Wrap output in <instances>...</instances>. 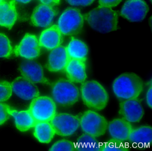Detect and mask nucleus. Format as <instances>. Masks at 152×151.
I'll return each mask as SVG.
<instances>
[{"instance_id":"nucleus-5","label":"nucleus","mask_w":152,"mask_h":151,"mask_svg":"<svg viewBox=\"0 0 152 151\" xmlns=\"http://www.w3.org/2000/svg\"><path fill=\"white\" fill-rule=\"evenodd\" d=\"M84 15L77 8L70 7L63 11L57 26L62 35L73 36L80 32L84 26Z\"/></svg>"},{"instance_id":"nucleus-3","label":"nucleus","mask_w":152,"mask_h":151,"mask_svg":"<svg viewBox=\"0 0 152 151\" xmlns=\"http://www.w3.org/2000/svg\"><path fill=\"white\" fill-rule=\"evenodd\" d=\"M80 91L83 102L90 110L99 112L107 107L109 94L104 87L98 81H85L82 83Z\"/></svg>"},{"instance_id":"nucleus-19","label":"nucleus","mask_w":152,"mask_h":151,"mask_svg":"<svg viewBox=\"0 0 152 151\" xmlns=\"http://www.w3.org/2000/svg\"><path fill=\"white\" fill-rule=\"evenodd\" d=\"M16 3L10 0L0 5V26L10 30L18 18Z\"/></svg>"},{"instance_id":"nucleus-9","label":"nucleus","mask_w":152,"mask_h":151,"mask_svg":"<svg viewBox=\"0 0 152 151\" xmlns=\"http://www.w3.org/2000/svg\"><path fill=\"white\" fill-rule=\"evenodd\" d=\"M50 123L56 134L61 136H71L80 127V117L69 113L56 114Z\"/></svg>"},{"instance_id":"nucleus-13","label":"nucleus","mask_w":152,"mask_h":151,"mask_svg":"<svg viewBox=\"0 0 152 151\" xmlns=\"http://www.w3.org/2000/svg\"><path fill=\"white\" fill-rule=\"evenodd\" d=\"M18 70L23 77L34 83L49 84V81L44 74L40 64L33 60H26L19 65Z\"/></svg>"},{"instance_id":"nucleus-31","label":"nucleus","mask_w":152,"mask_h":151,"mask_svg":"<svg viewBox=\"0 0 152 151\" xmlns=\"http://www.w3.org/2000/svg\"><path fill=\"white\" fill-rule=\"evenodd\" d=\"M148 88L146 92L145 99V102L147 105L151 110L152 107V87L151 79H150V81H148Z\"/></svg>"},{"instance_id":"nucleus-7","label":"nucleus","mask_w":152,"mask_h":151,"mask_svg":"<svg viewBox=\"0 0 152 151\" xmlns=\"http://www.w3.org/2000/svg\"><path fill=\"white\" fill-rule=\"evenodd\" d=\"M149 10L145 0H125L118 12L120 18L129 23H139L146 19Z\"/></svg>"},{"instance_id":"nucleus-23","label":"nucleus","mask_w":152,"mask_h":151,"mask_svg":"<svg viewBox=\"0 0 152 151\" xmlns=\"http://www.w3.org/2000/svg\"><path fill=\"white\" fill-rule=\"evenodd\" d=\"M56 135L50 122H38L34 127V136L42 144H49Z\"/></svg>"},{"instance_id":"nucleus-32","label":"nucleus","mask_w":152,"mask_h":151,"mask_svg":"<svg viewBox=\"0 0 152 151\" xmlns=\"http://www.w3.org/2000/svg\"><path fill=\"white\" fill-rule=\"evenodd\" d=\"M42 4L55 7L60 4L61 0H39Z\"/></svg>"},{"instance_id":"nucleus-8","label":"nucleus","mask_w":152,"mask_h":151,"mask_svg":"<svg viewBox=\"0 0 152 151\" xmlns=\"http://www.w3.org/2000/svg\"><path fill=\"white\" fill-rule=\"evenodd\" d=\"M31 100L28 110L37 123L50 122L56 114V104L52 98L39 96Z\"/></svg>"},{"instance_id":"nucleus-2","label":"nucleus","mask_w":152,"mask_h":151,"mask_svg":"<svg viewBox=\"0 0 152 151\" xmlns=\"http://www.w3.org/2000/svg\"><path fill=\"white\" fill-rule=\"evenodd\" d=\"M143 78L133 72H125L116 76L111 84L112 91L119 101L138 98L145 88Z\"/></svg>"},{"instance_id":"nucleus-28","label":"nucleus","mask_w":152,"mask_h":151,"mask_svg":"<svg viewBox=\"0 0 152 151\" xmlns=\"http://www.w3.org/2000/svg\"><path fill=\"white\" fill-rule=\"evenodd\" d=\"M10 108L8 105L3 103H0V125L6 123L9 119L10 115L9 112Z\"/></svg>"},{"instance_id":"nucleus-17","label":"nucleus","mask_w":152,"mask_h":151,"mask_svg":"<svg viewBox=\"0 0 152 151\" xmlns=\"http://www.w3.org/2000/svg\"><path fill=\"white\" fill-rule=\"evenodd\" d=\"M69 59L66 47L59 46L50 50L48 57L46 67L48 71L53 73L64 71Z\"/></svg>"},{"instance_id":"nucleus-21","label":"nucleus","mask_w":152,"mask_h":151,"mask_svg":"<svg viewBox=\"0 0 152 151\" xmlns=\"http://www.w3.org/2000/svg\"><path fill=\"white\" fill-rule=\"evenodd\" d=\"M69 58L86 62L89 53L88 47L83 41L72 37L66 47Z\"/></svg>"},{"instance_id":"nucleus-27","label":"nucleus","mask_w":152,"mask_h":151,"mask_svg":"<svg viewBox=\"0 0 152 151\" xmlns=\"http://www.w3.org/2000/svg\"><path fill=\"white\" fill-rule=\"evenodd\" d=\"M66 2L72 7L85 8L92 5L95 0H65Z\"/></svg>"},{"instance_id":"nucleus-6","label":"nucleus","mask_w":152,"mask_h":151,"mask_svg":"<svg viewBox=\"0 0 152 151\" xmlns=\"http://www.w3.org/2000/svg\"><path fill=\"white\" fill-rule=\"evenodd\" d=\"M80 123L84 134L96 139L107 131L108 121L96 111L89 109L83 112L80 117Z\"/></svg>"},{"instance_id":"nucleus-18","label":"nucleus","mask_w":152,"mask_h":151,"mask_svg":"<svg viewBox=\"0 0 152 151\" xmlns=\"http://www.w3.org/2000/svg\"><path fill=\"white\" fill-rule=\"evenodd\" d=\"M64 71L67 79L74 83L82 84L87 80L86 62L69 58Z\"/></svg>"},{"instance_id":"nucleus-12","label":"nucleus","mask_w":152,"mask_h":151,"mask_svg":"<svg viewBox=\"0 0 152 151\" xmlns=\"http://www.w3.org/2000/svg\"><path fill=\"white\" fill-rule=\"evenodd\" d=\"M133 128L132 123L120 117L114 118L108 122L107 131L111 139L117 144H124L128 141Z\"/></svg>"},{"instance_id":"nucleus-34","label":"nucleus","mask_w":152,"mask_h":151,"mask_svg":"<svg viewBox=\"0 0 152 151\" xmlns=\"http://www.w3.org/2000/svg\"><path fill=\"white\" fill-rule=\"evenodd\" d=\"M10 1V0H0V5L3 4V3L8 2V1Z\"/></svg>"},{"instance_id":"nucleus-35","label":"nucleus","mask_w":152,"mask_h":151,"mask_svg":"<svg viewBox=\"0 0 152 151\" xmlns=\"http://www.w3.org/2000/svg\"><path fill=\"white\" fill-rule=\"evenodd\" d=\"M149 1V2H150V4H152V0H148Z\"/></svg>"},{"instance_id":"nucleus-11","label":"nucleus","mask_w":152,"mask_h":151,"mask_svg":"<svg viewBox=\"0 0 152 151\" xmlns=\"http://www.w3.org/2000/svg\"><path fill=\"white\" fill-rule=\"evenodd\" d=\"M41 47L36 35L27 33L15 46L14 52L16 56L26 60H33L40 55Z\"/></svg>"},{"instance_id":"nucleus-10","label":"nucleus","mask_w":152,"mask_h":151,"mask_svg":"<svg viewBox=\"0 0 152 151\" xmlns=\"http://www.w3.org/2000/svg\"><path fill=\"white\" fill-rule=\"evenodd\" d=\"M117 113L121 118L131 123H139L144 118L145 110L138 98L120 101Z\"/></svg>"},{"instance_id":"nucleus-29","label":"nucleus","mask_w":152,"mask_h":151,"mask_svg":"<svg viewBox=\"0 0 152 151\" xmlns=\"http://www.w3.org/2000/svg\"><path fill=\"white\" fill-rule=\"evenodd\" d=\"M97 140L96 138L84 133L77 139L76 143L77 144L79 143L80 144H83V146H82V148L83 149L84 147V144H86V145L88 147V146H89L90 144L91 146H92V144L96 145L97 144Z\"/></svg>"},{"instance_id":"nucleus-25","label":"nucleus","mask_w":152,"mask_h":151,"mask_svg":"<svg viewBox=\"0 0 152 151\" xmlns=\"http://www.w3.org/2000/svg\"><path fill=\"white\" fill-rule=\"evenodd\" d=\"M74 143L66 139H62L54 143L49 149L51 151H75Z\"/></svg>"},{"instance_id":"nucleus-24","label":"nucleus","mask_w":152,"mask_h":151,"mask_svg":"<svg viewBox=\"0 0 152 151\" xmlns=\"http://www.w3.org/2000/svg\"><path fill=\"white\" fill-rule=\"evenodd\" d=\"M13 52L10 40L6 34L0 33V58H9Z\"/></svg>"},{"instance_id":"nucleus-22","label":"nucleus","mask_w":152,"mask_h":151,"mask_svg":"<svg viewBox=\"0 0 152 151\" xmlns=\"http://www.w3.org/2000/svg\"><path fill=\"white\" fill-rule=\"evenodd\" d=\"M152 128L151 125H143L133 128L127 142L137 145L138 143L146 145L148 148L152 143Z\"/></svg>"},{"instance_id":"nucleus-4","label":"nucleus","mask_w":152,"mask_h":151,"mask_svg":"<svg viewBox=\"0 0 152 151\" xmlns=\"http://www.w3.org/2000/svg\"><path fill=\"white\" fill-rule=\"evenodd\" d=\"M52 99L56 104L64 107H70L78 102L80 91L74 82L67 79H58L51 86Z\"/></svg>"},{"instance_id":"nucleus-26","label":"nucleus","mask_w":152,"mask_h":151,"mask_svg":"<svg viewBox=\"0 0 152 151\" xmlns=\"http://www.w3.org/2000/svg\"><path fill=\"white\" fill-rule=\"evenodd\" d=\"M13 94L11 82L0 80V103H4L10 99Z\"/></svg>"},{"instance_id":"nucleus-14","label":"nucleus","mask_w":152,"mask_h":151,"mask_svg":"<svg viewBox=\"0 0 152 151\" xmlns=\"http://www.w3.org/2000/svg\"><path fill=\"white\" fill-rule=\"evenodd\" d=\"M11 84L13 93L23 100H32L40 95L36 84L22 76L15 78Z\"/></svg>"},{"instance_id":"nucleus-1","label":"nucleus","mask_w":152,"mask_h":151,"mask_svg":"<svg viewBox=\"0 0 152 151\" xmlns=\"http://www.w3.org/2000/svg\"><path fill=\"white\" fill-rule=\"evenodd\" d=\"M84 21L94 32L106 34L121 29L119 12L112 8L98 6L84 15Z\"/></svg>"},{"instance_id":"nucleus-15","label":"nucleus","mask_w":152,"mask_h":151,"mask_svg":"<svg viewBox=\"0 0 152 151\" xmlns=\"http://www.w3.org/2000/svg\"><path fill=\"white\" fill-rule=\"evenodd\" d=\"M57 15V11L54 7L45 4L38 5L33 11L31 22L34 26L47 28L52 25Z\"/></svg>"},{"instance_id":"nucleus-16","label":"nucleus","mask_w":152,"mask_h":151,"mask_svg":"<svg viewBox=\"0 0 152 151\" xmlns=\"http://www.w3.org/2000/svg\"><path fill=\"white\" fill-rule=\"evenodd\" d=\"M63 36L57 25L54 24L43 30L38 39L41 47L51 50L61 46Z\"/></svg>"},{"instance_id":"nucleus-33","label":"nucleus","mask_w":152,"mask_h":151,"mask_svg":"<svg viewBox=\"0 0 152 151\" xmlns=\"http://www.w3.org/2000/svg\"><path fill=\"white\" fill-rule=\"evenodd\" d=\"M16 3H19L20 4H26L30 3L32 0H14Z\"/></svg>"},{"instance_id":"nucleus-20","label":"nucleus","mask_w":152,"mask_h":151,"mask_svg":"<svg viewBox=\"0 0 152 151\" xmlns=\"http://www.w3.org/2000/svg\"><path fill=\"white\" fill-rule=\"evenodd\" d=\"M9 112L15 120L18 130L21 132H26L34 128L37 122L33 117L29 110L18 111L10 108Z\"/></svg>"},{"instance_id":"nucleus-30","label":"nucleus","mask_w":152,"mask_h":151,"mask_svg":"<svg viewBox=\"0 0 152 151\" xmlns=\"http://www.w3.org/2000/svg\"><path fill=\"white\" fill-rule=\"evenodd\" d=\"M123 0H98L99 7L114 8L119 6Z\"/></svg>"}]
</instances>
